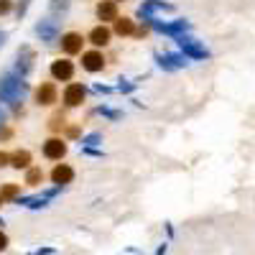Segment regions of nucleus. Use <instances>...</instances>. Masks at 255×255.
<instances>
[{"label":"nucleus","mask_w":255,"mask_h":255,"mask_svg":"<svg viewBox=\"0 0 255 255\" xmlns=\"http://www.w3.org/2000/svg\"><path fill=\"white\" fill-rule=\"evenodd\" d=\"M23 95H26V84L20 82L18 77H13V74L0 77V100L3 102L18 105L20 100H23Z\"/></svg>","instance_id":"1"},{"label":"nucleus","mask_w":255,"mask_h":255,"mask_svg":"<svg viewBox=\"0 0 255 255\" xmlns=\"http://www.w3.org/2000/svg\"><path fill=\"white\" fill-rule=\"evenodd\" d=\"M51 77L59 82H69L74 77V64L69 59H56L51 61Z\"/></svg>","instance_id":"2"},{"label":"nucleus","mask_w":255,"mask_h":255,"mask_svg":"<svg viewBox=\"0 0 255 255\" xmlns=\"http://www.w3.org/2000/svg\"><path fill=\"white\" fill-rule=\"evenodd\" d=\"M64 153H67V143H64L61 138H49L44 143V156L51 158V161H59Z\"/></svg>","instance_id":"3"},{"label":"nucleus","mask_w":255,"mask_h":255,"mask_svg":"<svg viewBox=\"0 0 255 255\" xmlns=\"http://www.w3.org/2000/svg\"><path fill=\"white\" fill-rule=\"evenodd\" d=\"M82 44H84V38H82V33H64L61 36V49H64V54H79L82 51Z\"/></svg>","instance_id":"4"},{"label":"nucleus","mask_w":255,"mask_h":255,"mask_svg":"<svg viewBox=\"0 0 255 255\" xmlns=\"http://www.w3.org/2000/svg\"><path fill=\"white\" fill-rule=\"evenodd\" d=\"M84 95H87V90H84L82 84H69V87L64 90V102H67L69 108H77V105L84 102Z\"/></svg>","instance_id":"5"},{"label":"nucleus","mask_w":255,"mask_h":255,"mask_svg":"<svg viewBox=\"0 0 255 255\" xmlns=\"http://www.w3.org/2000/svg\"><path fill=\"white\" fill-rule=\"evenodd\" d=\"M82 67L87 69V72H102L105 56H102L100 51H87V54H82Z\"/></svg>","instance_id":"6"},{"label":"nucleus","mask_w":255,"mask_h":255,"mask_svg":"<svg viewBox=\"0 0 255 255\" xmlns=\"http://www.w3.org/2000/svg\"><path fill=\"white\" fill-rule=\"evenodd\" d=\"M179 44H181V49H184L189 56H194V59H204V56H207V49H204L202 44H197L194 38H189V36H181Z\"/></svg>","instance_id":"7"},{"label":"nucleus","mask_w":255,"mask_h":255,"mask_svg":"<svg viewBox=\"0 0 255 255\" xmlns=\"http://www.w3.org/2000/svg\"><path fill=\"white\" fill-rule=\"evenodd\" d=\"M36 102H38V105H54V102H56V87H54L51 82H44V84L36 90Z\"/></svg>","instance_id":"8"},{"label":"nucleus","mask_w":255,"mask_h":255,"mask_svg":"<svg viewBox=\"0 0 255 255\" xmlns=\"http://www.w3.org/2000/svg\"><path fill=\"white\" fill-rule=\"evenodd\" d=\"M110 36H113V31H110L108 26H97V28L90 31V44H95V46H108V44H110Z\"/></svg>","instance_id":"9"},{"label":"nucleus","mask_w":255,"mask_h":255,"mask_svg":"<svg viewBox=\"0 0 255 255\" xmlns=\"http://www.w3.org/2000/svg\"><path fill=\"white\" fill-rule=\"evenodd\" d=\"M51 179H54V184H69L72 179H74V171H72V166H67V163H59V166H54V171H51Z\"/></svg>","instance_id":"10"},{"label":"nucleus","mask_w":255,"mask_h":255,"mask_svg":"<svg viewBox=\"0 0 255 255\" xmlns=\"http://www.w3.org/2000/svg\"><path fill=\"white\" fill-rule=\"evenodd\" d=\"M97 18L100 20H118V5L115 0H102L97 5Z\"/></svg>","instance_id":"11"},{"label":"nucleus","mask_w":255,"mask_h":255,"mask_svg":"<svg viewBox=\"0 0 255 255\" xmlns=\"http://www.w3.org/2000/svg\"><path fill=\"white\" fill-rule=\"evenodd\" d=\"M153 28L166 31V33H181V31L189 28V23L186 20H176V23H161V20H153Z\"/></svg>","instance_id":"12"},{"label":"nucleus","mask_w":255,"mask_h":255,"mask_svg":"<svg viewBox=\"0 0 255 255\" xmlns=\"http://www.w3.org/2000/svg\"><path fill=\"white\" fill-rule=\"evenodd\" d=\"M158 64H161L163 69H179V67H184V56L166 54V56H158Z\"/></svg>","instance_id":"13"},{"label":"nucleus","mask_w":255,"mask_h":255,"mask_svg":"<svg viewBox=\"0 0 255 255\" xmlns=\"http://www.w3.org/2000/svg\"><path fill=\"white\" fill-rule=\"evenodd\" d=\"M133 31H135V26H133L130 18H118L115 20V33L118 36H130Z\"/></svg>","instance_id":"14"},{"label":"nucleus","mask_w":255,"mask_h":255,"mask_svg":"<svg viewBox=\"0 0 255 255\" xmlns=\"http://www.w3.org/2000/svg\"><path fill=\"white\" fill-rule=\"evenodd\" d=\"M10 161H13L15 168H28V163H31V153H28V151H15V153L10 156Z\"/></svg>","instance_id":"15"},{"label":"nucleus","mask_w":255,"mask_h":255,"mask_svg":"<svg viewBox=\"0 0 255 255\" xmlns=\"http://www.w3.org/2000/svg\"><path fill=\"white\" fill-rule=\"evenodd\" d=\"M36 31H38V36L41 38H44V41H54V33H56V26L51 23V20H49V23H38L36 26Z\"/></svg>","instance_id":"16"},{"label":"nucleus","mask_w":255,"mask_h":255,"mask_svg":"<svg viewBox=\"0 0 255 255\" xmlns=\"http://www.w3.org/2000/svg\"><path fill=\"white\" fill-rule=\"evenodd\" d=\"M41 179H44V174H41V168H28V174H26V184H38Z\"/></svg>","instance_id":"17"},{"label":"nucleus","mask_w":255,"mask_h":255,"mask_svg":"<svg viewBox=\"0 0 255 255\" xmlns=\"http://www.w3.org/2000/svg\"><path fill=\"white\" fill-rule=\"evenodd\" d=\"M10 8H13V3H10V0H0V15L10 13Z\"/></svg>","instance_id":"18"},{"label":"nucleus","mask_w":255,"mask_h":255,"mask_svg":"<svg viewBox=\"0 0 255 255\" xmlns=\"http://www.w3.org/2000/svg\"><path fill=\"white\" fill-rule=\"evenodd\" d=\"M15 194H18L15 186H5V189H3V197H15Z\"/></svg>","instance_id":"19"},{"label":"nucleus","mask_w":255,"mask_h":255,"mask_svg":"<svg viewBox=\"0 0 255 255\" xmlns=\"http://www.w3.org/2000/svg\"><path fill=\"white\" fill-rule=\"evenodd\" d=\"M8 248V238L3 235V232H0V250H5Z\"/></svg>","instance_id":"20"},{"label":"nucleus","mask_w":255,"mask_h":255,"mask_svg":"<svg viewBox=\"0 0 255 255\" xmlns=\"http://www.w3.org/2000/svg\"><path fill=\"white\" fill-rule=\"evenodd\" d=\"M8 161H10V156H8V153H0V166H5Z\"/></svg>","instance_id":"21"},{"label":"nucleus","mask_w":255,"mask_h":255,"mask_svg":"<svg viewBox=\"0 0 255 255\" xmlns=\"http://www.w3.org/2000/svg\"><path fill=\"white\" fill-rule=\"evenodd\" d=\"M3 123H5V113H3V110H0V125H3Z\"/></svg>","instance_id":"22"},{"label":"nucleus","mask_w":255,"mask_h":255,"mask_svg":"<svg viewBox=\"0 0 255 255\" xmlns=\"http://www.w3.org/2000/svg\"><path fill=\"white\" fill-rule=\"evenodd\" d=\"M3 41H5V33H3V31H0V46H3Z\"/></svg>","instance_id":"23"}]
</instances>
